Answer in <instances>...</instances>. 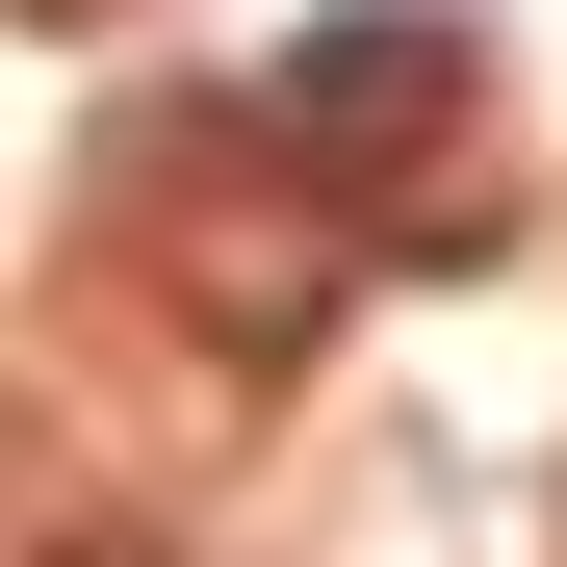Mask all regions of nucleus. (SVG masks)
Here are the masks:
<instances>
[{
	"mask_svg": "<svg viewBox=\"0 0 567 567\" xmlns=\"http://www.w3.org/2000/svg\"><path fill=\"white\" fill-rule=\"evenodd\" d=\"M104 181H130V233H155V284H181V336L233 361V388H284V361H310L336 310H361V207L284 130H104Z\"/></svg>",
	"mask_w": 567,
	"mask_h": 567,
	"instance_id": "1",
	"label": "nucleus"
},
{
	"mask_svg": "<svg viewBox=\"0 0 567 567\" xmlns=\"http://www.w3.org/2000/svg\"><path fill=\"white\" fill-rule=\"evenodd\" d=\"M258 130L310 155L336 207H361V181H439L464 130H491V27H439V0H336V27L258 78Z\"/></svg>",
	"mask_w": 567,
	"mask_h": 567,
	"instance_id": "2",
	"label": "nucleus"
},
{
	"mask_svg": "<svg viewBox=\"0 0 567 567\" xmlns=\"http://www.w3.org/2000/svg\"><path fill=\"white\" fill-rule=\"evenodd\" d=\"M27 567H181V542H155V516H52Z\"/></svg>",
	"mask_w": 567,
	"mask_h": 567,
	"instance_id": "3",
	"label": "nucleus"
},
{
	"mask_svg": "<svg viewBox=\"0 0 567 567\" xmlns=\"http://www.w3.org/2000/svg\"><path fill=\"white\" fill-rule=\"evenodd\" d=\"M0 27H130V0H0Z\"/></svg>",
	"mask_w": 567,
	"mask_h": 567,
	"instance_id": "4",
	"label": "nucleus"
}]
</instances>
